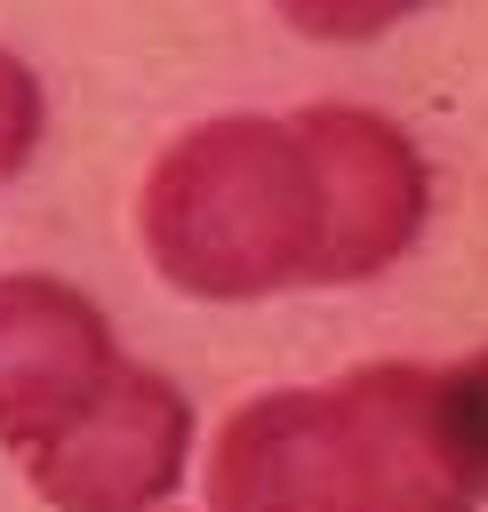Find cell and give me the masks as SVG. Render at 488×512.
Segmentation results:
<instances>
[{
	"label": "cell",
	"mask_w": 488,
	"mask_h": 512,
	"mask_svg": "<svg viewBox=\"0 0 488 512\" xmlns=\"http://www.w3.org/2000/svg\"><path fill=\"white\" fill-rule=\"evenodd\" d=\"M424 224L416 144L352 104L208 120L144 184L152 264L184 296H264L384 272Z\"/></svg>",
	"instance_id": "cell-1"
},
{
	"label": "cell",
	"mask_w": 488,
	"mask_h": 512,
	"mask_svg": "<svg viewBox=\"0 0 488 512\" xmlns=\"http://www.w3.org/2000/svg\"><path fill=\"white\" fill-rule=\"evenodd\" d=\"M440 424V368H360L248 400L208 456V512H472Z\"/></svg>",
	"instance_id": "cell-2"
},
{
	"label": "cell",
	"mask_w": 488,
	"mask_h": 512,
	"mask_svg": "<svg viewBox=\"0 0 488 512\" xmlns=\"http://www.w3.org/2000/svg\"><path fill=\"white\" fill-rule=\"evenodd\" d=\"M192 448V408L168 376L152 368H120L112 392L64 432L48 440L32 464V488L56 512H152Z\"/></svg>",
	"instance_id": "cell-3"
},
{
	"label": "cell",
	"mask_w": 488,
	"mask_h": 512,
	"mask_svg": "<svg viewBox=\"0 0 488 512\" xmlns=\"http://www.w3.org/2000/svg\"><path fill=\"white\" fill-rule=\"evenodd\" d=\"M112 328L64 280H0V440L40 456L112 392Z\"/></svg>",
	"instance_id": "cell-4"
},
{
	"label": "cell",
	"mask_w": 488,
	"mask_h": 512,
	"mask_svg": "<svg viewBox=\"0 0 488 512\" xmlns=\"http://www.w3.org/2000/svg\"><path fill=\"white\" fill-rule=\"evenodd\" d=\"M440 424H448V456H456L464 488L488 496V352L440 368Z\"/></svg>",
	"instance_id": "cell-5"
},
{
	"label": "cell",
	"mask_w": 488,
	"mask_h": 512,
	"mask_svg": "<svg viewBox=\"0 0 488 512\" xmlns=\"http://www.w3.org/2000/svg\"><path fill=\"white\" fill-rule=\"evenodd\" d=\"M272 8L312 40H368V32H384V24H400L432 0H272Z\"/></svg>",
	"instance_id": "cell-6"
},
{
	"label": "cell",
	"mask_w": 488,
	"mask_h": 512,
	"mask_svg": "<svg viewBox=\"0 0 488 512\" xmlns=\"http://www.w3.org/2000/svg\"><path fill=\"white\" fill-rule=\"evenodd\" d=\"M32 136H40V88H32V72H24V64H8V56H0V176H8V168H24Z\"/></svg>",
	"instance_id": "cell-7"
}]
</instances>
